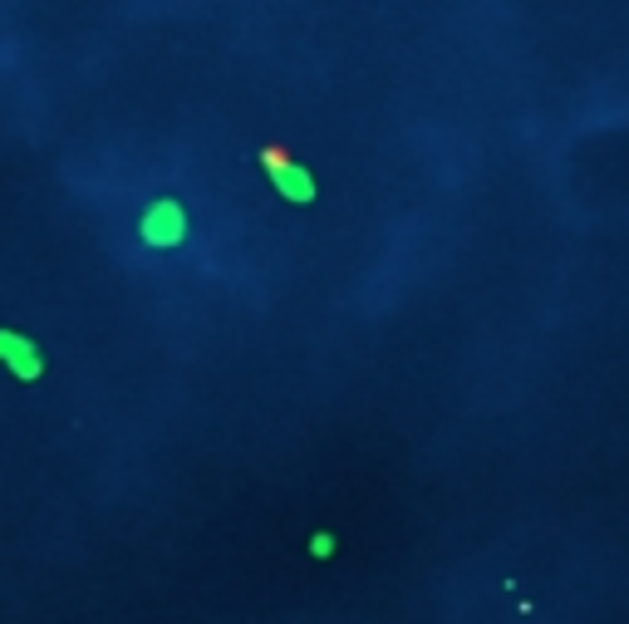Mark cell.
Wrapping results in <instances>:
<instances>
[{
    "label": "cell",
    "instance_id": "6da1fadb",
    "mask_svg": "<svg viewBox=\"0 0 629 624\" xmlns=\"http://www.w3.org/2000/svg\"><path fill=\"white\" fill-rule=\"evenodd\" d=\"M138 231H143V241H148V246L172 251V246L187 236V217H182V207H177V202H153Z\"/></svg>",
    "mask_w": 629,
    "mask_h": 624
},
{
    "label": "cell",
    "instance_id": "277c9868",
    "mask_svg": "<svg viewBox=\"0 0 629 624\" xmlns=\"http://www.w3.org/2000/svg\"><path fill=\"white\" fill-rule=\"evenodd\" d=\"M310 556H315V561H330V556H335V536H330V531H315V536H310Z\"/></svg>",
    "mask_w": 629,
    "mask_h": 624
},
{
    "label": "cell",
    "instance_id": "3957f363",
    "mask_svg": "<svg viewBox=\"0 0 629 624\" xmlns=\"http://www.w3.org/2000/svg\"><path fill=\"white\" fill-rule=\"evenodd\" d=\"M276 187L286 192L290 202H315V177L305 168H295V163H286V168L276 172Z\"/></svg>",
    "mask_w": 629,
    "mask_h": 624
},
{
    "label": "cell",
    "instance_id": "7a4b0ae2",
    "mask_svg": "<svg viewBox=\"0 0 629 624\" xmlns=\"http://www.w3.org/2000/svg\"><path fill=\"white\" fill-rule=\"evenodd\" d=\"M0 359H10V369H15V374H25V379H35V374H40V359H35L30 340H15L10 330H0Z\"/></svg>",
    "mask_w": 629,
    "mask_h": 624
}]
</instances>
